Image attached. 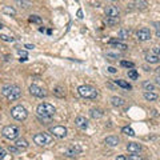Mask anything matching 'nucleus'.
Masks as SVG:
<instances>
[{"label":"nucleus","instance_id":"f257e3e1","mask_svg":"<svg viewBox=\"0 0 160 160\" xmlns=\"http://www.w3.org/2000/svg\"><path fill=\"white\" fill-rule=\"evenodd\" d=\"M78 92H79L80 96L84 97V99H91V100L96 99L97 95H99L96 88L92 87V86H88V84H83V86H80L78 88Z\"/></svg>","mask_w":160,"mask_h":160},{"label":"nucleus","instance_id":"f03ea898","mask_svg":"<svg viewBox=\"0 0 160 160\" xmlns=\"http://www.w3.org/2000/svg\"><path fill=\"white\" fill-rule=\"evenodd\" d=\"M36 112H38L39 118H52L53 115H55L56 109H55V107L50 103H40L36 108Z\"/></svg>","mask_w":160,"mask_h":160},{"label":"nucleus","instance_id":"7ed1b4c3","mask_svg":"<svg viewBox=\"0 0 160 160\" xmlns=\"http://www.w3.org/2000/svg\"><path fill=\"white\" fill-rule=\"evenodd\" d=\"M19 133H20L19 128L15 126H6L2 131V135L6 137L7 140H16L17 137H19Z\"/></svg>","mask_w":160,"mask_h":160},{"label":"nucleus","instance_id":"20e7f679","mask_svg":"<svg viewBox=\"0 0 160 160\" xmlns=\"http://www.w3.org/2000/svg\"><path fill=\"white\" fill-rule=\"evenodd\" d=\"M11 116L15 120H19V122H23L28 116V111L25 109V107L23 105H16L11 109Z\"/></svg>","mask_w":160,"mask_h":160},{"label":"nucleus","instance_id":"39448f33","mask_svg":"<svg viewBox=\"0 0 160 160\" xmlns=\"http://www.w3.org/2000/svg\"><path fill=\"white\" fill-rule=\"evenodd\" d=\"M52 136L48 135V133H44V132H39L36 135H33V143L38 144V145H50L52 144Z\"/></svg>","mask_w":160,"mask_h":160},{"label":"nucleus","instance_id":"423d86ee","mask_svg":"<svg viewBox=\"0 0 160 160\" xmlns=\"http://www.w3.org/2000/svg\"><path fill=\"white\" fill-rule=\"evenodd\" d=\"M50 131L53 136L59 137V139H64L67 136V128L64 126H55V127H52Z\"/></svg>","mask_w":160,"mask_h":160},{"label":"nucleus","instance_id":"0eeeda50","mask_svg":"<svg viewBox=\"0 0 160 160\" xmlns=\"http://www.w3.org/2000/svg\"><path fill=\"white\" fill-rule=\"evenodd\" d=\"M29 93L32 96H36V97H40V99H43V97H47V92L43 90V88H40L36 84H32V86L29 87Z\"/></svg>","mask_w":160,"mask_h":160},{"label":"nucleus","instance_id":"6e6552de","mask_svg":"<svg viewBox=\"0 0 160 160\" xmlns=\"http://www.w3.org/2000/svg\"><path fill=\"white\" fill-rule=\"evenodd\" d=\"M136 36H137V40H140V42H147V40L151 39V31L149 28H140L139 31L136 32Z\"/></svg>","mask_w":160,"mask_h":160},{"label":"nucleus","instance_id":"1a4fd4ad","mask_svg":"<svg viewBox=\"0 0 160 160\" xmlns=\"http://www.w3.org/2000/svg\"><path fill=\"white\" fill-rule=\"evenodd\" d=\"M20 96H21V90L17 86H13V88L11 90V92L8 93V95L6 96L10 101H13V100H17V99H20Z\"/></svg>","mask_w":160,"mask_h":160},{"label":"nucleus","instance_id":"9d476101","mask_svg":"<svg viewBox=\"0 0 160 160\" xmlns=\"http://www.w3.org/2000/svg\"><path fill=\"white\" fill-rule=\"evenodd\" d=\"M80 152H82V148L78 145V144H75V145H71L68 149H67V152H65V155L68 158H75L76 155H79Z\"/></svg>","mask_w":160,"mask_h":160},{"label":"nucleus","instance_id":"9b49d317","mask_svg":"<svg viewBox=\"0 0 160 160\" xmlns=\"http://www.w3.org/2000/svg\"><path fill=\"white\" fill-rule=\"evenodd\" d=\"M105 15L107 16H112V17H119L120 11L116 6H108L105 8Z\"/></svg>","mask_w":160,"mask_h":160},{"label":"nucleus","instance_id":"f8f14e48","mask_svg":"<svg viewBox=\"0 0 160 160\" xmlns=\"http://www.w3.org/2000/svg\"><path fill=\"white\" fill-rule=\"evenodd\" d=\"M75 124H76V127L82 128V130H86L88 127V120L84 118V116H78L75 119Z\"/></svg>","mask_w":160,"mask_h":160},{"label":"nucleus","instance_id":"ddd939ff","mask_svg":"<svg viewBox=\"0 0 160 160\" xmlns=\"http://www.w3.org/2000/svg\"><path fill=\"white\" fill-rule=\"evenodd\" d=\"M119 143H120V140H119L118 136L111 135V136H107L105 137V144L109 145V147H116V145H119Z\"/></svg>","mask_w":160,"mask_h":160},{"label":"nucleus","instance_id":"4468645a","mask_svg":"<svg viewBox=\"0 0 160 160\" xmlns=\"http://www.w3.org/2000/svg\"><path fill=\"white\" fill-rule=\"evenodd\" d=\"M143 96H144V99L148 100V101H155V100L159 99V95L155 91H144Z\"/></svg>","mask_w":160,"mask_h":160},{"label":"nucleus","instance_id":"2eb2a0df","mask_svg":"<svg viewBox=\"0 0 160 160\" xmlns=\"http://www.w3.org/2000/svg\"><path fill=\"white\" fill-rule=\"evenodd\" d=\"M109 44H111V46H112L113 48H118V50H122V51H126L127 48H128L127 44L120 43L119 40H116V39H111V40H109Z\"/></svg>","mask_w":160,"mask_h":160},{"label":"nucleus","instance_id":"dca6fc26","mask_svg":"<svg viewBox=\"0 0 160 160\" xmlns=\"http://www.w3.org/2000/svg\"><path fill=\"white\" fill-rule=\"evenodd\" d=\"M145 60L148 61L149 64H158L160 61V56L156 53H147L145 55Z\"/></svg>","mask_w":160,"mask_h":160},{"label":"nucleus","instance_id":"f3484780","mask_svg":"<svg viewBox=\"0 0 160 160\" xmlns=\"http://www.w3.org/2000/svg\"><path fill=\"white\" fill-rule=\"evenodd\" d=\"M127 151L131 153H139L141 151V145L137 143H128L127 145Z\"/></svg>","mask_w":160,"mask_h":160},{"label":"nucleus","instance_id":"a211bd4d","mask_svg":"<svg viewBox=\"0 0 160 160\" xmlns=\"http://www.w3.org/2000/svg\"><path fill=\"white\" fill-rule=\"evenodd\" d=\"M15 145H17L20 149H27L29 147V144H28V141H27L25 139H16V141H15Z\"/></svg>","mask_w":160,"mask_h":160},{"label":"nucleus","instance_id":"6ab92c4d","mask_svg":"<svg viewBox=\"0 0 160 160\" xmlns=\"http://www.w3.org/2000/svg\"><path fill=\"white\" fill-rule=\"evenodd\" d=\"M53 95H55L56 97H64L65 96V92H64V88L63 87H60V86H57L53 88Z\"/></svg>","mask_w":160,"mask_h":160},{"label":"nucleus","instance_id":"aec40b11","mask_svg":"<svg viewBox=\"0 0 160 160\" xmlns=\"http://www.w3.org/2000/svg\"><path fill=\"white\" fill-rule=\"evenodd\" d=\"M2 12L4 13V15H8V16H15V15H16L15 8H12L11 6H6V7H3Z\"/></svg>","mask_w":160,"mask_h":160},{"label":"nucleus","instance_id":"412c9836","mask_svg":"<svg viewBox=\"0 0 160 160\" xmlns=\"http://www.w3.org/2000/svg\"><path fill=\"white\" fill-rule=\"evenodd\" d=\"M115 83H116V86H119V87H122V88H124V90H132L131 84H128V83L126 82V80L118 79V80H115Z\"/></svg>","mask_w":160,"mask_h":160},{"label":"nucleus","instance_id":"4be33fe9","mask_svg":"<svg viewBox=\"0 0 160 160\" xmlns=\"http://www.w3.org/2000/svg\"><path fill=\"white\" fill-rule=\"evenodd\" d=\"M133 6H135L137 10H145L147 6H148V3H147V0H135Z\"/></svg>","mask_w":160,"mask_h":160},{"label":"nucleus","instance_id":"5701e85b","mask_svg":"<svg viewBox=\"0 0 160 160\" xmlns=\"http://www.w3.org/2000/svg\"><path fill=\"white\" fill-rule=\"evenodd\" d=\"M111 101H112V105H115V107L124 105V99L123 97H119V96H113L112 99H111Z\"/></svg>","mask_w":160,"mask_h":160},{"label":"nucleus","instance_id":"b1692460","mask_svg":"<svg viewBox=\"0 0 160 160\" xmlns=\"http://www.w3.org/2000/svg\"><path fill=\"white\" fill-rule=\"evenodd\" d=\"M90 115H91V118H93V119H99V118L103 116V112H101L100 109H95V108H92V109L90 111Z\"/></svg>","mask_w":160,"mask_h":160},{"label":"nucleus","instance_id":"393cba45","mask_svg":"<svg viewBox=\"0 0 160 160\" xmlns=\"http://www.w3.org/2000/svg\"><path fill=\"white\" fill-rule=\"evenodd\" d=\"M105 23L108 25H116L119 23V17H112V16H107Z\"/></svg>","mask_w":160,"mask_h":160},{"label":"nucleus","instance_id":"a878e982","mask_svg":"<svg viewBox=\"0 0 160 160\" xmlns=\"http://www.w3.org/2000/svg\"><path fill=\"white\" fill-rule=\"evenodd\" d=\"M12 88H13V84H6V86H3V87H2V95L7 96L8 93L11 92Z\"/></svg>","mask_w":160,"mask_h":160},{"label":"nucleus","instance_id":"bb28decb","mask_svg":"<svg viewBox=\"0 0 160 160\" xmlns=\"http://www.w3.org/2000/svg\"><path fill=\"white\" fill-rule=\"evenodd\" d=\"M127 75H128V78H130L131 80H137L139 79V73H137L136 69H128Z\"/></svg>","mask_w":160,"mask_h":160},{"label":"nucleus","instance_id":"cd10ccee","mask_svg":"<svg viewBox=\"0 0 160 160\" xmlns=\"http://www.w3.org/2000/svg\"><path fill=\"white\" fill-rule=\"evenodd\" d=\"M29 21H31V23H36V24H42L43 23L42 17L38 16V15H31L29 16Z\"/></svg>","mask_w":160,"mask_h":160},{"label":"nucleus","instance_id":"c85d7f7f","mask_svg":"<svg viewBox=\"0 0 160 160\" xmlns=\"http://www.w3.org/2000/svg\"><path fill=\"white\" fill-rule=\"evenodd\" d=\"M122 132L124 133V135H128V136H135L136 135L135 131H133L131 127H124L123 130H122Z\"/></svg>","mask_w":160,"mask_h":160},{"label":"nucleus","instance_id":"c756f323","mask_svg":"<svg viewBox=\"0 0 160 160\" xmlns=\"http://www.w3.org/2000/svg\"><path fill=\"white\" fill-rule=\"evenodd\" d=\"M143 88H144V91H155V86L152 83H149V82H144L143 83Z\"/></svg>","mask_w":160,"mask_h":160},{"label":"nucleus","instance_id":"7c9ffc66","mask_svg":"<svg viewBox=\"0 0 160 160\" xmlns=\"http://www.w3.org/2000/svg\"><path fill=\"white\" fill-rule=\"evenodd\" d=\"M128 36H130V31L128 29H120V32H119V38L120 39H128Z\"/></svg>","mask_w":160,"mask_h":160},{"label":"nucleus","instance_id":"2f4dec72","mask_svg":"<svg viewBox=\"0 0 160 160\" xmlns=\"http://www.w3.org/2000/svg\"><path fill=\"white\" fill-rule=\"evenodd\" d=\"M17 53H19V56H20V61H27V60H28V55H27L25 51L19 50V51H17Z\"/></svg>","mask_w":160,"mask_h":160},{"label":"nucleus","instance_id":"473e14b6","mask_svg":"<svg viewBox=\"0 0 160 160\" xmlns=\"http://www.w3.org/2000/svg\"><path fill=\"white\" fill-rule=\"evenodd\" d=\"M120 65H122V67H126V68H133V65H135V64H133L132 61L122 60V61H120Z\"/></svg>","mask_w":160,"mask_h":160},{"label":"nucleus","instance_id":"72a5a7b5","mask_svg":"<svg viewBox=\"0 0 160 160\" xmlns=\"http://www.w3.org/2000/svg\"><path fill=\"white\" fill-rule=\"evenodd\" d=\"M8 151H10V152H12V153H17V152H20L21 149H20L17 145L13 144V145H10V148H8Z\"/></svg>","mask_w":160,"mask_h":160},{"label":"nucleus","instance_id":"f704fd0d","mask_svg":"<svg viewBox=\"0 0 160 160\" xmlns=\"http://www.w3.org/2000/svg\"><path fill=\"white\" fill-rule=\"evenodd\" d=\"M0 39H2V40H4V42H8V43H12L13 40H15L13 38L7 36V35H0Z\"/></svg>","mask_w":160,"mask_h":160},{"label":"nucleus","instance_id":"c9c22d12","mask_svg":"<svg viewBox=\"0 0 160 160\" xmlns=\"http://www.w3.org/2000/svg\"><path fill=\"white\" fill-rule=\"evenodd\" d=\"M127 159H130V160H141V156H139V155H136V153H132V155H128Z\"/></svg>","mask_w":160,"mask_h":160},{"label":"nucleus","instance_id":"e433bc0d","mask_svg":"<svg viewBox=\"0 0 160 160\" xmlns=\"http://www.w3.org/2000/svg\"><path fill=\"white\" fill-rule=\"evenodd\" d=\"M6 155H7L6 149H4L3 147H0V159H4V158H6Z\"/></svg>","mask_w":160,"mask_h":160},{"label":"nucleus","instance_id":"4c0bfd02","mask_svg":"<svg viewBox=\"0 0 160 160\" xmlns=\"http://www.w3.org/2000/svg\"><path fill=\"white\" fill-rule=\"evenodd\" d=\"M153 53H156V55L160 56V47L156 46V47H153Z\"/></svg>","mask_w":160,"mask_h":160},{"label":"nucleus","instance_id":"58836bf2","mask_svg":"<svg viewBox=\"0 0 160 160\" xmlns=\"http://www.w3.org/2000/svg\"><path fill=\"white\" fill-rule=\"evenodd\" d=\"M24 48H27V50H33L35 46H33V44H25Z\"/></svg>","mask_w":160,"mask_h":160},{"label":"nucleus","instance_id":"ea45409f","mask_svg":"<svg viewBox=\"0 0 160 160\" xmlns=\"http://www.w3.org/2000/svg\"><path fill=\"white\" fill-rule=\"evenodd\" d=\"M76 15H78V17H79V19H83V11L82 10H78V13H76Z\"/></svg>","mask_w":160,"mask_h":160},{"label":"nucleus","instance_id":"a19ab883","mask_svg":"<svg viewBox=\"0 0 160 160\" xmlns=\"http://www.w3.org/2000/svg\"><path fill=\"white\" fill-rule=\"evenodd\" d=\"M108 71H109L111 73H115V72H116L118 69H116V68H113V67H108Z\"/></svg>","mask_w":160,"mask_h":160},{"label":"nucleus","instance_id":"79ce46f5","mask_svg":"<svg viewBox=\"0 0 160 160\" xmlns=\"http://www.w3.org/2000/svg\"><path fill=\"white\" fill-rule=\"evenodd\" d=\"M116 159H118V160H126L127 158H126V156H123V155H119V156H118Z\"/></svg>","mask_w":160,"mask_h":160},{"label":"nucleus","instance_id":"37998d69","mask_svg":"<svg viewBox=\"0 0 160 160\" xmlns=\"http://www.w3.org/2000/svg\"><path fill=\"white\" fill-rule=\"evenodd\" d=\"M155 82H156V84H158V86H160V76H158V78H156V80H155Z\"/></svg>","mask_w":160,"mask_h":160},{"label":"nucleus","instance_id":"c03bdc74","mask_svg":"<svg viewBox=\"0 0 160 160\" xmlns=\"http://www.w3.org/2000/svg\"><path fill=\"white\" fill-rule=\"evenodd\" d=\"M156 36L160 39V31H156Z\"/></svg>","mask_w":160,"mask_h":160},{"label":"nucleus","instance_id":"a18cd8bd","mask_svg":"<svg viewBox=\"0 0 160 160\" xmlns=\"http://www.w3.org/2000/svg\"><path fill=\"white\" fill-rule=\"evenodd\" d=\"M156 72H158V73H160V67H158V68H156Z\"/></svg>","mask_w":160,"mask_h":160},{"label":"nucleus","instance_id":"49530a36","mask_svg":"<svg viewBox=\"0 0 160 160\" xmlns=\"http://www.w3.org/2000/svg\"><path fill=\"white\" fill-rule=\"evenodd\" d=\"M2 28H3V25H2V24H0V29H2Z\"/></svg>","mask_w":160,"mask_h":160},{"label":"nucleus","instance_id":"de8ad7c7","mask_svg":"<svg viewBox=\"0 0 160 160\" xmlns=\"http://www.w3.org/2000/svg\"><path fill=\"white\" fill-rule=\"evenodd\" d=\"M75 2H79V0H75Z\"/></svg>","mask_w":160,"mask_h":160}]
</instances>
